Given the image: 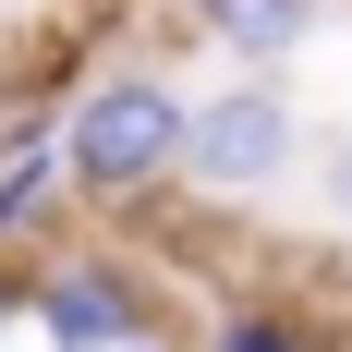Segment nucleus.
Instances as JSON below:
<instances>
[{"instance_id":"f257e3e1","label":"nucleus","mask_w":352,"mask_h":352,"mask_svg":"<svg viewBox=\"0 0 352 352\" xmlns=\"http://www.w3.org/2000/svg\"><path fill=\"white\" fill-rule=\"evenodd\" d=\"M61 158L85 219H158L170 195H195V85H170L158 61L85 73L61 109Z\"/></svg>"},{"instance_id":"f03ea898","label":"nucleus","mask_w":352,"mask_h":352,"mask_svg":"<svg viewBox=\"0 0 352 352\" xmlns=\"http://www.w3.org/2000/svg\"><path fill=\"white\" fill-rule=\"evenodd\" d=\"M304 170V98L292 73H219L195 98V207H255Z\"/></svg>"},{"instance_id":"7ed1b4c3","label":"nucleus","mask_w":352,"mask_h":352,"mask_svg":"<svg viewBox=\"0 0 352 352\" xmlns=\"http://www.w3.org/2000/svg\"><path fill=\"white\" fill-rule=\"evenodd\" d=\"M36 340L49 352H134L158 340V292L122 243H49L36 255Z\"/></svg>"},{"instance_id":"20e7f679","label":"nucleus","mask_w":352,"mask_h":352,"mask_svg":"<svg viewBox=\"0 0 352 352\" xmlns=\"http://www.w3.org/2000/svg\"><path fill=\"white\" fill-rule=\"evenodd\" d=\"M61 219H73V158H61V122H12L0 134V255L12 267H36V255L61 243Z\"/></svg>"},{"instance_id":"39448f33","label":"nucleus","mask_w":352,"mask_h":352,"mask_svg":"<svg viewBox=\"0 0 352 352\" xmlns=\"http://www.w3.org/2000/svg\"><path fill=\"white\" fill-rule=\"evenodd\" d=\"M182 12H195V36L231 73H292L328 36V0H182Z\"/></svg>"},{"instance_id":"423d86ee","label":"nucleus","mask_w":352,"mask_h":352,"mask_svg":"<svg viewBox=\"0 0 352 352\" xmlns=\"http://www.w3.org/2000/svg\"><path fill=\"white\" fill-rule=\"evenodd\" d=\"M207 352H328V340H316L304 316H292V304H219Z\"/></svg>"},{"instance_id":"0eeeda50","label":"nucleus","mask_w":352,"mask_h":352,"mask_svg":"<svg viewBox=\"0 0 352 352\" xmlns=\"http://www.w3.org/2000/svg\"><path fill=\"white\" fill-rule=\"evenodd\" d=\"M25 328H36V267L0 255V340H25Z\"/></svg>"},{"instance_id":"6e6552de","label":"nucleus","mask_w":352,"mask_h":352,"mask_svg":"<svg viewBox=\"0 0 352 352\" xmlns=\"http://www.w3.org/2000/svg\"><path fill=\"white\" fill-rule=\"evenodd\" d=\"M316 195H328V219H352V134L316 158Z\"/></svg>"},{"instance_id":"1a4fd4ad","label":"nucleus","mask_w":352,"mask_h":352,"mask_svg":"<svg viewBox=\"0 0 352 352\" xmlns=\"http://www.w3.org/2000/svg\"><path fill=\"white\" fill-rule=\"evenodd\" d=\"M12 122H25V85H12V61H0V134H12Z\"/></svg>"},{"instance_id":"9d476101","label":"nucleus","mask_w":352,"mask_h":352,"mask_svg":"<svg viewBox=\"0 0 352 352\" xmlns=\"http://www.w3.org/2000/svg\"><path fill=\"white\" fill-rule=\"evenodd\" d=\"M134 352H182V340H170V328H158V340H134Z\"/></svg>"}]
</instances>
